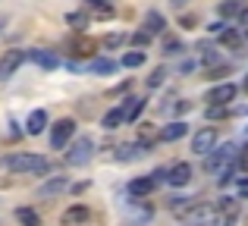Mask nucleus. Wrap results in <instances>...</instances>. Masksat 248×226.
Listing matches in <instances>:
<instances>
[{
	"label": "nucleus",
	"instance_id": "nucleus-21",
	"mask_svg": "<svg viewBox=\"0 0 248 226\" xmlns=\"http://www.w3.org/2000/svg\"><path fill=\"white\" fill-rule=\"evenodd\" d=\"M97 47H101V41H91V38H79V41L73 44V54H76V57H91Z\"/></svg>",
	"mask_w": 248,
	"mask_h": 226
},
{
	"label": "nucleus",
	"instance_id": "nucleus-8",
	"mask_svg": "<svg viewBox=\"0 0 248 226\" xmlns=\"http://www.w3.org/2000/svg\"><path fill=\"white\" fill-rule=\"evenodd\" d=\"M170 211L176 217H195L201 211V201L198 198H170Z\"/></svg>",
	"mask_w": 248,
	"mask_h": 226
},
{
	"label": "nucleus",
	"instance_id": "nucleus-23",
	"mask_svg": "<svg viewBox=\"0 0 248 226\" xmlns=\"http://www.w3.org/2000/svg\"><path fill=\"white\" fill-rule=\"evenodd\" d=\"M85 6H88L97 19H110V16H113V6L104 3V0H85Z\"/></svg>",
	"mask_w": 248,
	"mask_h": 226
},
{
	"label": "nucleus",
	"instance_id": "nucleus-13",
	"mask_svg": "<svg viewBox=\"0 0 248 226\" xmlns=\"http://www.w3.org/2000/svg\"><path fill=\"white\" fill-rule=\"evenodd\" d=\"M186 135H188V126L176 120V122H170V126L160 129V132H157V138H160V141H179V138H186Z\"/></svg>",
	"mask_w": 248,
	"mask_h": 226
},
{
	"label": "nucleus",
	"instance_id": "nucleus-40",
	"mask_svg": "<svg viewBox=\"0 0 248 226\" xmlns=\"http://www.w3.org/2000/svg\"><path fill=\"white\" fill-rule=\"evenodd\" d=\"M170 3H173V6H182V3H186V0H170Z\"/></svg>",
	"mask_w": 248,
	"mask_h": 226
},
{
	"label": "nucleus",
	"instance_id": "nucleus-22",
	"mask_svg": "<svg viewBox=\"0 0 248 226\" xmlns=\"http://www.w3.org/2000/svg\"><path fill=\"white\" fill-rule=\"evenodd\" d=\"M217 10H220V16H226V19H232V16H245V6L239 3V0H223Z\"/></svg>",
	"mask_w": 248,
	"mask_h": 226
},
{
	"label": "nucleus",
	"instance_id": "nucleus-41",
	"mask_svg": "<svg viewBox=\"0 0 248 226\" xmlns=\"http://www.w3.org/2000/svg\"><path fill=\"white\" fill-rule=\"evenodd\" d=\"M242 88H245V91H248V75H245V82H242Z\"/></svg>",
	"mask_w": 248,
	"mask_h": 226
},
{
	"label": "nucleus",
	"instance_id": "nucleus-38",
	"mask_svg": "<svg viewBox=\"0 0 248 226\" xmlns=\"http://www.w3.org/2000/svg\"><path fill=\"white\" fill-rule=\"evenodd\" d=\"M239 192H242V198H248V179H242V182H239Z\"/></svg>",
	"mask_w": 248,
	"mask_h": 226
},
{
	"label": "nucleus",
	"instance_id": "nucleus-33",
	"mask_svg": "<svg viewBox=\"0 0 248 226\" xmlns=\"http://www.w3.org/2000/svg\"><path fill=\"white\" fill-rule=\"evenodd\" d=\"M226 75H230V69H226V66H217V69H211V73H207V79H214V82L223 79L226 82Z\"/></svg>",
	"mask_w": 248,
	"mask_h": 226
},
{
	"label": "nucleus",
	"instance_id": "nucleus-6",
	"mask_svg": "<svg viewBox=\"0 0 248 226\" xmlns=\"http://www.w3.org/2000/svg\"><path fill=\"white\" fill-rule=\"evenodd\" d=\"M217 148V129H201V132H195V138H192V151L198 154V157H207V154Z\"/></svg>",
	"mask_w": 248,
	"mask_h": 226
},
{
	"label": "nucleus",
	"instance_id": "nucleus-18",
	"mask_svg": "<svg viewBox=\"0 0 248 226\" xmlns=\"http://www.w3.org/2000/svg\"><path fill=\"white\" fill-rule=\"evenodd\" d=\"M164 29H167V22H164V16H160V13H148L145 16V31L148 35H164Z\"/></svg>",
	"mask_w": 248,
	"mask_h": 226
},
{
	"label": "nucleus",
	"instance_id": "nucleus-31",
	"mask_svg": "<svg viewBox=\"0 0 248 226\" xmlns=\"http://www.w3.org/2000/svg\"><path fill=\"white\" fill-rule=\"evenodd\" d=\"M164 79H167V69L157 66L151 75H148V88H160V85H164Z\"/></svg>",
	"mask_w": 248,
	"mask_h": 226
},
{
	"label": "nucleus",
	"instance_id": "nucleus-5",
	"mask_svg": "<svg viewBox=\"0 0 248 226\" xmlns=\"http://www.w3.org/2000/svg\"><path fill=\"white\" fill-rule=\"evenodd\" d=\"M76 135V120H60V122H54V129H50V148H66L69 145V138Z\"/></svg>",
	"mask_w": 248,
	"mask_h": 226
},
{
	"label": "nucleus",
	"instance_id": "nucleus-36",
	"mask_svg": "<svg viewBox=\"0 0 248 226\" xmlns=\"http://www.w3.org/2000/svg\"><path fill=\"white\" fill-rule=\"evenodd\" d=\"M195 22H198V19H195V16H182V29H195Z\"/></svg>",
	"mask_w": 248,
	"mask_h": 226
},
{
	"label": "nucleus",
	"instance_id": "nucleus-9",
	"mask_svg": "<svg viewBox=\"0 0 248 226\" xmlns=\"http://www.w3.org/2000/svg\"><path fill=\"white\" fill-rule=\"evenodd\" d=\"M66 189H73V185H69L63 176H54V179H47V182L38 185V198H57L60 192H66Z\"/></svg>",
	"mask_w": 248,
	"mask_h": 226
},
{
	"label": "nucleus",
	"instance_id": "nucleus-4",
	"mask_svg": "<svg viewBox=\"0 0 248 226\" xmlns=\"http://www.w3.org/2000/svg\"><path fill=\"white\" fill-rule=\"evenodd\" d=\"M236 94H239V88L232 85V82H220L217 88H211V91L204 94V101L211 107H230V101H236Z\"/></svg>",
	"mask_w": 248,
	"mask_h": 226
},
{
	"label": "nucleus",
	"instance_id": "nucleus-29",
	"mask_svg": "<svg viewBox=\"0 0 248 226\" xmlns=\"http://www.w3.org/2000/svg\"><path fill=\"white\" fill-rule=\"evenodd\" d=\"M66 22L73 25L76 31H82L85 25H88V13H82V10H79V13H66Z\"/></svg>",
	"mask_w": 248,
	"mask_h": 226
},
{
	"label": "nucleus",
	"instance_id": "nucleus-28",
	"mask_svg": "<svg viewBox=\"0 0 248 226\" xmlns=\"http://www.w3.org/2000/svg\"><path fill=\"white\" fill-rule=\"evenodd\" d=\"M113 69H116V63H113V60H107V57H101V60L91 63V73H97V75H110Z\"/></svg>",
	"mask_w": 248,
	"mask_h": 226
},
{
	"label": "nucleus",
	"instance_id": "nucleus-7",
	"mask_svg": "<svg viewBox=\"0 0 248 226\" xmlns=\"http://www.w3.org/2000/svg\"><path fill=\"white\" fill-rule=\"evenodd\" d=\"M25 60H29V54H25V50H6V54L0 57V79H10V75L16 73Z\"/></svg>",
	"mask_w": 248,
	"mask_h": 226
},
{
	"label": "nucleus",
	"instance_id": "nucleus-34",
	"mask_svg": "<svg viewBox=\"0 0 248 226\" xmlns=\"http://www.w3.org/2000/svg\"><path fill=\"white\" fill-rule=\"evenodd\" d=\"M139 135H141V145H148V141H154V138H157L151 126H141V132H139Z\"/></svg>",
	"mask_w": 248,
	"mask_h": 226
},
{
	"label": "nucleus",
	"instance_id": "nucleus-27",
	"mask_svg": "<svg viewBox=\"0 0 248 226\" xmlns=\"http://www.w3.org/2000/svg\"><path fill=\"white\" fill-rule=\"evenodd\" d=\"M123 66H126V69H139V66H145V54H141V50H129V54L123 57Z\"/></svg>",
	"mask_w": 248,
	"mask_h": 226
},
{
	"label": "nucleus",
	"instance_id": "nucleus-37",
	"mask_svg": "<svg viewBox=\"0 0 248 226\" xmlns=\"http://www.w3.org/2000/svg\"><path fill=\"white\" fill-rule=\"evenodd\" d=\"M242 38H245V41H248V13H245V16H242Z\"/></svg>",
	"mask_w": 248,
	"mask_h": 226
},
{
	"label": "nucleus",
	"instance_id": "nucleus-20",
	"mask_svg": "<svg viewBox=\"0 0 248 226\" xmlns=\"http://www.w3.org/2000/svg\"><path fill=\"white\" fill-rule=\"evenodd\" d=\"M217 214L220 217H226V220H236V214H239V201L236 198H220V204H217Z\"/></svg>",
	"mask_w": 248,
	"mask_h": 226
},
{
	"label": "nucleus",
	"instance_id": "nucleus-35",
	"mask_svg": "<svg viewBox=\"0 0 248 226\" xmlns=\"http://www.w3.org/2000/svg\"><path fill=\"white\" fill-rule=\"evenodd\" d=\"M230 113V107H207V116L211 120H220V116H226Z\"/></svg>",
	"mask_w": 248,
	"mask_h": 226
},
{
	"label": "nucleus",
	"instance_id": "nucleus-30",
	"mask_svg": "<svg viewBox=\"0 0 248 226\" xmlns=\"http://www.w3.org/2000/svg\"><path fill=\"white\" fill-rule=\"evenodd\" d=\"M164 54H167V57L182 54V41H179V38H173V35H167V38H164Z\"/></svg>",
	"mask_w": 248,
	"mask_h": 226
},
{
	"label": "nucleus",
	"instance_id": "nucleus-10",
	"mask_svg": "<svg viewBox=\"0 0 248 226\" xmlns=\"http://www.w3.org/2000/svg\"><path fill=\"white\" fill-rule=\"evenodd\" d=\"M85 220H88V208L85 204H73V208L63 211L60 226H85Z\"/></svg>",
	"mask_w": 248,
	"mask_h": 226
},
{
	"label": "nucleus",
	"instance_id": "nucleus-19",
	"mask_svg": "<svg viewBox=\"0 0 248 226\" xmlns=\"http://www.w3.org/2000/svg\"><path fill=\"white\" fill-rule=\"evenodd\" d=\"M120 110H123V116H126V122H135L139 113L145 110V101H141V98H129V104H123Z\"/></svg>",
	"mask_w": 248,
	"mask_h": 226
},
{
	"label": "nucleus",
	"instance_id": "nucleus-25",
	"mask_svg": "<svg viewBox=\"0 0 248 226\" xmlns=\"http://www.w3.org/2000/svg\"><path fill=\"white\" fill-rule=\"evenodd\" d=\"M123 122H126V116H123V110L116 107V110H107V113H104L101 126H104V129H120Z\"/></svg>",
	"mask_w": 248,
	"mask_h": 226
},
{
	"label": "nucleus",
	"instance_id": "nucleus-11",
	"mask_svg": "<svg viewBox=\"0 0 248 226\" xmlns=\"http://www.w3.org/2000/svg\"><path fill=\"white\" fill-rule=\"evenodd\" d=\"M154 185H157V179H154V176H139V179L129 182V195H132V198H145V195H151V192H154Z\"/></svg>",
	"mask_w": 248,
	"mask_h": 226
},
{
	"label": "nucleus",
	"instance_id": "nucleus-32",
	"mask_svg": "<svg viewBox=\"0 0 248 226\" xmlns=\"http://www.w3.org/2000/svg\"><path fill=\"white\" fill-rule=\"evenodd\" d=\"M132 44H135V47H148V44H151V35H148L145 29L135 31V35H132Z\"/></svg>",
	"mask_w": 248,
	"mask_h": 226
},
{
	"label": "nucleus",
	"instance_id": "nucleus-17",
	"mask_svg": "<svg viewBox=\"0 0 248 226\" xmlns=\"http://www.w3.org/2000/svg\"><path fill=\"white\" fill-rule=\"evenodd\" d=\"M44 126H47V113L44 110H31L29 122H25V129H29V135H41Z\"/></svg>",
	"mask_w": 248,
	"mask_h": 226
},
{
	"label": "nucleus",
	"instance_id": "nucleus-12",
	"mask_svg": "<svg viewBox=\"0 0 248 226\" xmlns=\"http://www.w3.org/2000/svg\"><path fill=\"white\" fill-rule=\"evenodd\" d=\"M167 182H170V185H188V182H192V166H188V164H176V166H170Z\"/></svg>",
	"mask_w": 248,
	"mask_h": 226
},
{
	"label": "nucleus",
	"instance_id": "nucleus-24",
	"mask_svg": "<svg viewBox=\"0 0 248 226\" xmlns=\"http://www.w3.org/2000/svg\"><path fill=\"white\" fill-rule=\"evenodd\" d=\"M16 220L22 226H41V217H38V211H31V208H16Z\"/></svg>",
	"mask_w": 248,
	"mask_h": 226
},
{
	"label": "nucleus",
	"instance_id": "nucleus-16",
	"mask_svg": "<svg viewBox=\"0 0 248 226\" xmlns=\"http://www.w3.org/2000/svg\"><path fill=\"white\" fill-rule=\"evenodd\" d=\"M29 60H35L41 69H54L57 63H60L57 54H50V50H29Z\"/></svg>",
	"mask_w": 248,
	"mask_h": 226
},
{
	"label": "nucleus",
	"instance_id": "nucleus-15",
	"mask_svg": "<svg viewBox=\"0 0 248 226\" xmlns=\"http://www.w3.org/2000/svg\"><path fill=\"white\" fill-rule=\"evenodd\" d=\"M148 151V145H120V151H116V160H123V164H126V160H139L141 154Z\"/></svg>",
	"mask_w": 248,
	"mask_h": 226
},
{
	"label": "nucleus",
	"instance_id": "nucleus-3",
	"mask_svg": "<svg viewBox=\"0 0 248 226\" xmlns=\"http://www.w3.org/2000/svg\"><path fill=\"white\" fill-rule=\"evenodd\" d=\"M91 154H94V141L88 138V135H79V138L69 145V151H66V160L73 166H85L91 160Z\"/></svg>",
	"mask_w": 248,
	"mask_h": 226
},
{
	"label": "nucleus",
	"instance_id": "nucleus-2",
	"mask_svg": "<svg viewBox=\"0 0 248 226\" xmlns=\"http://www.w3.org/2000/svg\"><path fill=\"white\" fill-rule=\"evenodd\" d=\"M232 160H236V148H232V145H223V148H214V151L204 157V164H201V166L220 179V176H223V173L232 166Z\"/></svg>",
	"mask_w": 248,
	"mask_h": 226
},
{
	"label": "nucleus",
	"instance_id": "nucleus-39",
	"mask_svg": "<svg viewBox=\"0 0 248 226\" xmlns=\"http://www.w3.org/2000/svg\"><path fill=\"white\" fill-rule=\"evenodd\" d=\"M239 164H242V170L248 173V151H242V157H239Z\"/></svg>",
	"mask_w": 248,
	"mask_h": 226
},
{
	"label": "nucleus",
	"instance_id": "nucleus-1",
	"mask_svg": "<svg viewBox=\"0 0 248 226\" xmlns=\"http://www.w3.org/2000/svg\"><path fill=\"white\" fill-rule=\"evenodd\" d=\"M0 166L3 170H13V173H47L50 170V160L41 157V154H6L3 160H0Z\"/></svg>",
	"mask_w": 248,
	"mask_h": 226
},
{
	"label": "nucleus",
	"instance_id": "nucleus-14",
	"mask_svg": "<svg viewBox=\"0 0 248 226\" xmlns=\"http://www.w3.org/2000/svg\"><path fill=\"white\" fill-rule=\"evenodd\" d=\"M220 44H223L226 50H239L245 44V38H242L239 29H226V31H220Z\"/></svg>",
	"mask_w": 248,
	"mask_h": 226
},
{
	"label": "nucleus",
	"instance_id": "nucleus-26",
	"mask_svg": "<svg viewBox=\"0 0 248 226\" xmlns=\"http://www.w3.org/2000/svg\"><path fill=\"white\" fill-rule=\"evenodd\" d=\"M129 38L126 35H120V31H110V35H104L101 38V47H107V50H113V47H123Z\"/></svg>",
	"mask_w": 248,
	"mask_h": 226
}]
</instances>
